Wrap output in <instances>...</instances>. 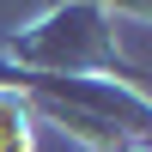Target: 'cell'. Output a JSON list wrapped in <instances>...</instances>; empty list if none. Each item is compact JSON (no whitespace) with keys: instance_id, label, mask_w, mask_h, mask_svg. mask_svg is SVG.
<instances>
[{"instance_id":"7a4b0ae2","label":"cell","mask_w":152,"mask_h":152,"mask_svg":"<svg viewBox=\"0 0 152 152\" xmlns=\"http://www.w3.org/2000/svg\"><path fill=\"white\" fill-rule=\"evenodd\" d=\"M31 97L18 85H0V152H31Z\"/></svg>"},{"instance_id":"6da1fadb","label":"cell","mask_w":152,"mask_h":152,"mask_svg":"<svg viewBox=\"0 0 152 152\" xmlns=\"http://www.w3.org/2000/svg\"><path fill=\"white\" fill-rule=\"evenodd\" d=\"M6 55L24 61L31 73H61V79H91L97 67L116 73V79H128V73H122V55H116L110 12L97 6V0H67V6H55L49 18H37L31 31L6 37Z\"/></svg>"},{"instance_id":"277c9868","label":"cell","mask_w":152,"mask_h":152,"mask_svg":"<svg viewBox=\"0 0 152 152\" xmlns=\"http://www.w3.org/2000/svg\"><path fill=\"white\" fill-rule=\"evenodd\" d=\"M128 152H152V146H128Z\"/></svg>"},{"instance_id":"3957f363","label":"cell","mask_w":152,"mask_h":152,"mask_svg":"<svg viewBox=\"0 0 152 152\" xmlns=\"http://www.w3.org/2000/svg\"><path fill=\"white\" fill-rule=\"evenodd\" d=\"M104 6V0H97ZM116 6H128V12H140V18H152V0H116Z\"/></svg>"}]
</instances>
